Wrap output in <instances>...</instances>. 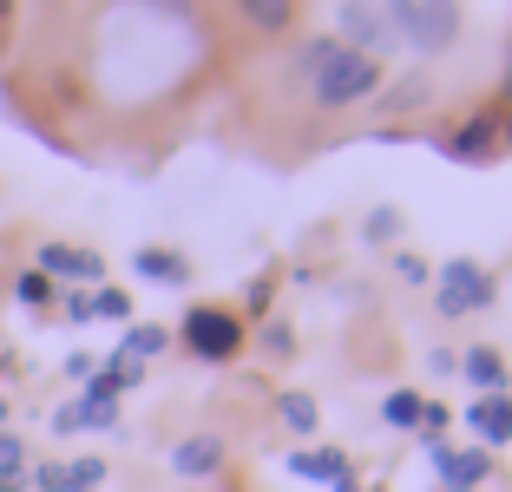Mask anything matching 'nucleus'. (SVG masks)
I'll use <instances>...</instances> for the list:
<instances>
[{
    "label": "nucleus",
    "instance_id": "obj_7",
    "mask_svg": "<svg viewBox=\"0 0 512 492\" xmlns=\"http://www.w3.org/2000/svg\"><path fill=\"white\" fill-rule=\"evenodd\" d=\"M427 460H434L440 473V492H473L486 486V473H493V453L486 447H447V440H421Z\"/></svg>",
    "mask_w": 512,
    "mask_h": 492
},
{
    "label": "nucleus",
    "instance_id": "obj_27",
    "mask_svg": "<svg viewBox=\"0 0 512 492\" xmlns=\"http://www.w3.org/2000/svg\"><path fill=\"white\" fill-rule=\"evenodd\" d=\"M427 368H434V374H460V355H447V348H434V355H427Z\"/></svg>",
    "mask_w": 512,
    "mask_h": 492
},
{
    "label": "nucleus",
    "instance_id": "obj_14",
    "mask_svg": "<svg viewBox=\"0 0 512 492\" xmlns=\"http://www.w3.org/2000/svg\"><path fill=\"white\" fill-rule=\"evenodd\" d=\"M375 99L388 105V112H414V105L434 99V79H427V73H407V79H394L388 92H375Z\"/></svg>",
    "mask_w": 512,
    "mask_h": 492
},
{
    "label": "nucleus",
    "instance_id": "obj_3",
    "mask_svg": "<svg viewBox=\"0 0 512 492\" xmlns=\"http://www.w3.org/2000/svg\"><path fill=\"white\" fill-rule=\"evenodd\" d=\"M499 302V276L486 263H473V256H447V263L434 269V309L447 315V322H460V315H486Z\"/></svg>",
    "mask_w": 512,
    "mask_h": 492
},
{
    "label": "nucleus",
    "instance_id": "obj_16",
    "mask_svg": "<svg viewBox=\"0 0 512 492\" xmlns=\"http://www.w3.org/2000/svg\"><path fill=\"white\" fill-rule=\"evenodd\" d=\"M421 401H427V394L394 388L388 401H381V420H388V427H401V433H414V427H421Z\"/></svg>",
    "mask_w": 512,
    "mask_h": 492
},
{
    "label": "nucleus",
    "instance_id": "obj_12",
    "mask_svg": "<svg viewBox=\"0 0 512 492\" xmlns=\"http://www.w3.org/2000/svg\"><path fill=\"white\" fill-rule=\"evenodd\" d=\"M289 473H296V479H322V486H335V479H348L355 466H348V453H335V447H302V453H289Z\"/></svg>",
    "mask_w": 512,
    "mask_h": 492
},
{
    "label": "nucleus",
    "instance_id": "obj_21",
    "mask_svg": "<svg viewBox=\"0 0 512 492\" xmlns=\"http://www.w3.org/2000/svg\"><path fill=\"white\" fill-rule=\"evenodd\" d=\"M388 237H401V210H368V243H388Z\"/></svg>",
    "mask_w": 512,
    "mask_h": 492
},
{
    "label": "nucleus",
    "instance_id": "obj_2",
    "mask_svg": "<svg viewBox=\"0 0 512 492\" xmlns=\"http://www.w3.org/2000/svg\"><path fill=\"white\" fill-rule=\"evenodd\" d=\"M381 7H388L401 46L421 53V60H440L460 40V0H381Z\"/></svg>",
    "mask_w": 512,
    "mask_h": 492
},
{
    "label": "nucleus",
    "instance_id": "obj_8",
    "mask_svg": "<svg viewBox=\"0 0 512 492\" xmlns=\"http://www.w3.org/2000/svg\"><path fill=\"white\" fill-rule=\"evenodd\" d=\"M467 427L480 433V447H486V453L506 447V440H512V394H480V401L467 407Z\"/></svg>",
    "mask_w": 512,
    "mask_h": 492
},
{
    "label": "nucleus",
    "instance_id": "obj_26",
    "mask_svg": "<svg viewBox=\"0 0 512 492\" xmlns=\"http://www.w3.org/2000/svg\"><path fill=\"white\" fill-rule=\"evenodd\" d=\"M33 486H40V492H66V466H40V473H33Z\"/></svg>",
    "mask_w": 512,
    "mask_h": 492
},
{
    "label": "nucleus",
    "instance_id": "obj_18",
    "mask_svg": "<svg viewBox=\"0 0 512 492\" xmlns=\"http://www.w3.org/2000/svg\"><path fill=\"white\" fill-rule=\"evenodd\" d=\"M165 342H171V335H165L158 322H138V328H125V348H119V355H132V361H151V355H158Z\"/></svg>",
    "mask_w": 512,
    "mask_h": 492
},
{
    "label": "nucleus",
    "instance_id": "obj_11",
    "mask_svg": "<svg viewBox=\"0 0 512 492\" xmlns=\"http://www.w3.org/2000/svg\"><path fill=\"white\" fill-rule=\"evenodd\" d=\"M40 276H73V283H99L106 276V263L92 250H66V243H46L40 250Z\"/></svg>",
    "mask_w": 512,
    "mask_h": 492
},
{
    "label": "nucleus",
    "instance_id": "obj_25",
    "mask_svg": "<svg viewBox=\"0 0 512 492\" xmlns=\"http://www.w3.org/2000/svg\"><path fill=\"white\" fill-rule=\"evenodd\" d=\"M263 342H270V355H289V348H296V335H289L283 322H270V328H263Z\"/></svg>",
    "mask_w": 512,
    "mask_h": 492
},
{
    "label": "nucleus",
    "instance_id": "obj_1",
    "mask_svg": "<svg viewBox=\"0 0 512 492\" xmlns=\"http://www.w3.org/2000/svg\"><path fill=\"white\" fill-rule=\"evenodd\" d=\"M296 73L309 79V99L322 112H348V105H368L381 92V60H368L342 40H309L296 53Z\"/></svg>",
    "mask_w": 512,
    "mask_h": 492
},
{
    "label": "nucleus",
    "instance_id": "obj_29",
    "mask_svg": "<svg viewBox=\"0 0 512 492\" xmlns=\"http://www.w3.org/2000/svg\"><path fill=\"white\" fill-rule=\"evenodd\" d=\"M329 492H362V486H355V473H348V479H335V486Z\"/></svg>",
    "mask_w": 512,
    "mask_h": 492
},
{
    "label": "nucleus",
    "instance_id": "obj_9",
    "mask_svg": "<svg viewBox=\"0 0 512 492\" xmlns=\"http://www.w3.org/2000/svg\"><path fill=\"white\" fill-rule=\"evenodd\" d=\"M171 466H178L184 479H211L217 466H224V440H217V433H191V440L171 447Z\"/></svg>",
    "mask_w": 512,
    "mask_h": 492
},
{
    "label": "nucleus",
    "instance_id": "obj_4",
    "mask_svg": "<svg viewBox=\"0 0 512 492\" xmlns=\"http://www.w3.org/2000/svg\"><path fill=\"white\" fill-rule=\"evenodd\" d=\"M434 151L453 158V164H499L506 158V112H499V99L480 105V112H467L453 132H440Z\"/></svg>",
    "mask_w": 512,
    "mask_h": 492
},
{
    "label": "nucleus",
    "instance_id": "obj_30",
    "mask_svg": "<svg viewBox=\"0 0 512 492\" xmlns=\"http://www.w3.org/2000/svg\"><path fill=\"white\" fill-rule=\"evenodd\" d=\"M0 420H7V401H0Z\"/></svg>",
    "mask_w": 512,
    "mask_h": 492
},
{
    "label": "nucleus",
    "instance_id": "obj_31",
    "mask_svg": "<svg viewBox=\"0 0 512 492\" xmlns=\"http://www.w3.org/2000/svg\"><path fill=\"white\" fill-rule=\"evenodd\" d=\"M0 14H7V0H0Z\"/></svg>",
    "mask_w": 512,
    "mask_h": 492
},
{
    "label": "nucleus",
    "instance_id": "obj_23",
    "mask_svg": "<svg viewBox=\"0 0 512 492\" xmlns=\"http://www.w3.org/2000/svg\"><path fill=\"white\" fill-rule=\"evenodd\" d=\"M20 302H33V309H40V302H53V283H46L40 269H27V276H20Z\"/></svg>",
    "mask_w": 512,
    "mask_h": 492
},
{
    "label": "nucleus",
    "instance_id": "obj_15",
    "mask_svg": "<svg viewBox=\"0 0 512 492\" xmlns=\"http://www.w3.org/2000/svg\"><path fill=\"white\" fill-rule=\"evenodd\" d=\"M132 263H138V276H151V283H184V276H191V263L171 256V250H138Z\"/></svg>",
    "mask_w": 512,
    "mask_h": 492
},
{
    "label": "nucleus",
    "instance_id": "obj_22",
    "mask_svg": "<svg viewBox=\"0 0 512 492\" xmlns=\"http://www.w3.org/2000/svg\"><path fill=\"white\" fill-rule=\"evenodd\" d=\"M92 315H112V322H125V315H132V296H119V289H99V296H92Z\"/></svg>",
    "mask_w": 512,
    "mask_h": 492
},
{
    "label": "nucleus",
    "instance_id": "obj_6",
    "mask_svg": "<svg viewBox=\"0 0 512 492\" xmlns=\"http://www.w3.org/2000/svg\"><path fill=\"white\" fill-rule=\"evenodd\" d=\"M184 348H191L197 361H230L243 348V315H230V309H211V302H204V309H191L184 315Z\"/></svg>",
    "mask_w": 512,
    "mask_h": 492
},
{
    "label": "nucleus",
    "instance_id": "obj_5",
    "mask_svg": "<svg viewBox=\"0 0 512 492\" xmlns=\"http://www.w3.org/2000/svg\"><path fill=\"white\" fill-rule=\"evenodd\" d=\"M335 40L355 46V53H368V60L401 53V33H394V20H388L381 0H342V7H335Z\"/></svg>",
    "mask_w": 512,
    "mask_h": 492
},
{
    "label": "nucleus",
    "instance_id": "obj_17",
    "mask_svg": "<svg viewBox=\"0 0 512 492\" xmlns=\"http://www.w3.org/2000/svg\"><path fill=\"white\" fill-rule=\"evenodd\" d=\"M276 414H283V427H289V433H316V420H322V414H316V401H309V394H296V388L276 401Z\"/></svg>",
    "mask_w": 512,
    "mask_h": 492
},
{
    "label": "nucleus",
    "instance_id": "obj_24",
    "mask_svg": "<svg viewBox=\"0 0 512 492\" xmlns=\"http://www.w3.org/2000/svg\"><path fill=\"white\" fill-rule=\"evenodd\" d=\"M394 269H401V283H414V289H421V283H434V269H427L421 256H407V250L394 256Z\"/></svg>",
    "mask_w": 512,
    "mask_h": 492
},
{
    "label": "nucleus",
    "instance_id": "obj_10",
    "mask_svg": "<svg viewBox=\"0 0 512 492\" xmlns=\"http://www.w3.org/2000/svg\"><path fill=\"white\" fill-rule=\"evenodd\" d=\"M460 374H467L480 394H506V381H512V368H506V355H499L493 342H480V348H467L460 355Z\"/></svg>",
    "mask_w": 512,
    "mask_h": 492
},
{
    "label": "nucleus",
    "instance_id": "obj_19",
    "mask_svg": "<svg viewBox=\"0 0 512 492\" xmlns=\"http://www.w3.org/2000/svg\"><path fill=\"white\" fill-rule=\"evenodd\" d=\"M20 460H27V447H20L14 433H0V492H20V486H27Z\"/></svg>",
    "mask_w": 512,
    "mask_h": 492
},
{
    "label": "nucleus",
    "instance_id": "obj_20",
    "mask_svg": "<svg viewBox=\"0 0 512 492\" xmlns=\"http://www.w3.org/2000/svg\"><path fill=\"white\" fill-rule=\"evenodd\" d=\"M106 479V460H73L66 466V492H86V486H99Z\"/></svg>",
    "mask_w": 512,
    "mask_h": 492
},
{
    "label": "nucleus",
    "instance_id": "obj_28",
    "mask_svg": "<svg viewBox=\"0 0 512 492\" xmlns=\"http://www.w3.org/2000/svg\"><path fill=\"white\" fill-rule=\"evenodd\" d=\"M499 105L512 112V46H506V66H499Z\"/></svg>",
    "mask_w": 512,
    "mask_h": 492
},
{
    "label": "nucleus",
    "instance_id": "obj_13",
    "mask_svg": "<svg viewBox=\"0 0 512 492\" xmlns=\"http://www.w3.org/2000/svg\"><path fill=\"white\" fill-rule=\"evenodd\" d=\"M237 14L250 20L256 33H289L296 27V0H237Z\"/></svg>",
    "mask_w": 512,
    "mask_h": 492
}]
</instances>
